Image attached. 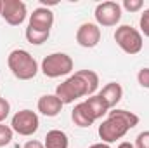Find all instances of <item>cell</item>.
<instances>
[{
    "label": "cell",
    "mask_w": 149,
    "mask_h": 148,
    "mask_svg": "<svg viewBox=\"0 0 149 148\" xmlns=\"http://www.w3.org/2000/svg\"><path fill=\"white\" fill-rule=\"evenodd\" d=\"M99 96L106 101V105L109 106V110L111 108H116V105L123 98V87L118 82H109V84H106L102 87V91L99 92Z\"/></svg>",
    "instance_id": "obj_12"
},
{
    "label": "cell",
    "mask_w": 149,
    "mask_h": 148,
    "mask_svg": "<svg viewBox=\"0 0 149 148\" xmlns=\"http://www.w3.org/2000/svg\"><path fill=\"white\" fill-rule=\"evenodd\" d=\"M137 82L141 87L149 89V68H141L139 73H137Z\"/></svg>",
    "instance_id": "obj_22"
},
{
    "label": "cell",
    "mask_w": 149,
    "mask_h": 148,
    "mask_svg": "<svg viewBox=\"0 0 149 148\" xmlns=\"http://www.w3.org/2000/svg\"><path fill=\"white\" fill-rule=\"evenodd\" d=\"M76 42L85 49H92L101 42V28L95 23H83L76 30Z\"/></svg>",
    "instance_id": "obj_9"
},
{
    "label": "cell",
    "mask_w": 149,
    "mask_h": 148,
    "mask_svg": "<svg viewBox=\"0 0 149 148\" xmlns=\"http://www.w3.org/2000/svg\"><path fill=\"white\" fill-rule=\"evenodd\" d=\"M85 105L88 106V110L92 113V117L97 120V118H102L106 113H109V106L106 105V101L99 96V94H94V96H88L85 99Z\"/></svg>",
    "instance_id": "obj_15"
},
{
    "label": "cell",
    "mask_w": 149,
    "mask_h": 148,
    "mask_svg": "<svg viewBox=\"0 0 149 148\" xmlns=\"http://www.w3.org/2000/svg\"><path fill=\"white\" fill-rule=\"evenodd\" d=\"M88 148H111L108 143H95V145H92V147H88Z\"/></svg>",
    "instance_id": "obj_26"
},
{
    "label": "cell",
    "mask_w": 149,
    "mask_h": 148,
    "mask_svg": "<svg viewBox=\"0 0 149 148\" xmlns=\"http://www.w3.org/2000/svg\"><path fill=\"white\" fill-rule=\"evenodd\" d=\"M63 103L56 94H43L37 103V108L42 115L45 117H57L63 110Z\"/></svg>",
    "instance_id": "obj_11"
},
{
    "label": "cell",
    "mask_w": 149,
    "mask_h": 148,
    "mask_svg": "<svg viewBox=\"0 0 149 148\" xmlns=\"http://www.w3.org/2000/svg\"><path fill=\"white\" fill-rule=\"evenodd\" d=\"M54 25V14L50 9L47 7H38L35 9L31 14H30V23L28 26L33 28V30H38V32H50Z\"/></svg>",
    "instance_id": "obj_10"
},
{
    "label": "cell",
    "mask_w": 149,
    "mask_h": 148,
    "mask_svg": "<svg viewBox=\"0 0 149 148\" xmlns=\"http://www.w3.org/2000/svg\"><path fill=\"white\" fill-rule=\"evenodd\" d=\"M56 96L61 99L63 105H70V103H74L78 98L88 96V91H87L85 82L74 73L56 87Z\"/></svg>",
    "instance_id": "obj_4"
},
{
    "label": "cell",
    "mask_w": 149,
    "mask_h": 148,
    "mask_svg": "<svg viewBox=\"0 0 149 148\" xmlns=\"http://www.w3.org/2000/svg\"><path fill=\"white\" fill-rule=\"evenodd\" d=\"M139 26H141V32L144 33V37H149V9H146V11L141 14Z\"/></svg>",
    "instance_id": "obj_21"
},
{
    "label": "cell",
    "mask_w": 149,
    "mask_h": 148,
    "mask_svg": "<svg viewBox=\"0 0 149 148\" xmlns=\"http://www.w3.org/2000/svg\"><path fill=\"white\" fill-rule=\"evenodd\" d=\"M114 42L118 44V47L134 56V54H139L142 51V45H144V40H142V33L139 30H135L134 26L130 25H121L116 28L114 32Z\"/></svg>",
    "instance_id": "obj_2"
},
{
    "label": "cell",
    "mask_w": 149,
    "mask_h": 148,
    "mask_svg": "<svg viewBox=\"0 0 149 148\" xmlns=\"http://www.w3.org/2000/svg\"><path fill=\"white\" fill-rule=\"evenodd\" d=\"M71 120L74 122V125H78V127H90L95 122V118L92 117V113L88 110V106L85 105V101L74 105L73 111H71Z\"/></svg>",
    "instance_id": "obj_13"
},
{
    "label": "cell",
    "mask_w": 149,
    "mask_h": 148,
    "mask_svg": "<svg viewBox=\"0 0 149 148\" xmlns=\"http://www.w3.org/2000/svg\"><path fill=\"white\" fill-rule=\"evenodd\" d=\"M0 16L3 18V21L10 26H19L24 23L26 16H28V9L26 4L21 0H2V12Z\"/></svg>",
    "instance_id": "obj_8"
},
{
    "label": "cell",
    "mask_w": 149,
    "mask_h": 148,
    "mask_svg": "<svg viewBox=\"0 0 149 148\" xmlns=\"http://www.w3.org/2000/svg\"><path fill=\"white\" fill-rule=\"evenodd\" d=\"M43 147H45V148H68V147H70L68 134H66L64 131L52 129V131H49V132H47L45 141H43Z\"/></svg>",
    "instance_id": "obj_14"
},
{
    "label": "cell",
    "mask_w": 149,
    "mask_h": 148,
    "mask_svg": "<svg viewBox=\"0 0 149 148\" xmlns=\"http://www.w3.org/2000/svg\"><path fill=\"white\" fill-rule=\"evenodd\" d=\"M10 113V103L5 98H0V124H3V120L9 117Z\"/></svg>",
    "instance_id": "obj_24"
},
{
    "label": "cell",
    "mask_w": 149,
    "mask_h": 148,
    "mask_svg": "<svg viewBox=\"0 0 149 148\" xmlns=\"http://www.w3.org/2000/svg\"><path fill=\"white\" fill-rule=\"evenodd\" d=\"M128 131H130L128 125H127L121 118L109 115V117L99 125V138L102 140V143H108V145H109V143H114V141L121 140Z\"/></svg>",
    "instance_id": "obj_6"
},
{
    "label": "cell",
    "mask_w": 149,
    "mask_h": 148,
    "mask_svg": "<svg viewBox=\"0 0 149 148\" xmlns=\"http://www.w3.org/2000/svg\"><path fill=\"white\" fill-rule=\"evenodd\" d=\"M109 115L113 117H118V118H121L127 125H128V129H134L137 124H139V117L134 113V111H128V110H121V108H113L109 111Z\"/></svg>",
    "instance_id": "obj_17"
},
{
    "label": "cell",
    "mask_w": 149,
    "mask_h": 148,
    "mask_svg": "<svg viewBox=\"0 0 149 148\" xmlns=\"http://www.w3.org/2000/svg\"><path fill=\"white\" fill-rule=\"evenodd\" d=\"M12 127L10 125H5V124H0V148L2 147H7L10 141H12Z\"/></svg>",
    "instance_id": "obj_19"
},
{
    "label": "cell",
    "mask_w": 149,
    "mask_h": 148,
    "mask_svg": "<svg viewBox=\"0 0 149 148\" xmlns=\"http://www.w3.org/2000/svg\"><path fill=\"white\" fill-rule=\"evenodd\" d=\"M123 9H127L128 12H137L144 7V2L142 0H123Z\"/></svg>",
    "instance_id": "obj_20"
},
{
    "label": "cell",
    "mask_w": 149,
    "mask_h": 148,
    "mask_svg": "<svg viewBox=\"0 0 149 148\" xmlns=\"http://www.w3.org/2000/svg\"><path fill=\"white\" fill-rule=\"evenodd\" d=\"M94 16L99 26H116L121 19V5L118 2H101L97 4Z\"/></svg>",
    "instance_id": "obj_7"
},
{
    "label": "cell",
    "mask_w": 149,
    "mask_h": 148,
    "mask_svg": "<svg viewBox=\"0 0 149 148\" xmlns=\"http://www.w3.org/2000/svg\"><path fill=\"white\" fill-rule=\"evenodd\" d=\"M7 65L12 75L19 80H31L38 73V65L35 58L24 49H14L7 56Z\"/></svg>",
    "instance_id": "obj_1"
},
{
    "label": "cell",
    "mask_w": 149,
    "mask_h": 148,
    "mask_svg": "<svg viewBox=\"0 0 149 148\" xmlns=\"http://www.w3.org/2000/svg\"><path fill=\"white\" fill-rule=\"evenodd\" d=\"M73 59L66 52H52L42 61V73L49 78H57L73 72Z\"/></svg>",
    "instance_id": "obj_3"
},
{
    "label": "cell",
    "mask_w": 149,
    "mask_h": 148,
    "mask_svg": "<svg viewBox=\"0 0 149 148\" xmlns=\"http://www.w3.org/2000/svg\"><path fill=\"white\" fill-rule=\"evenodd\" d=\"M38 125H40V120L33 110H19L17 113H14L10 120L12 131L17 132L19 136H33L38 131Z\"/></svg>",
    "instance_id": "obj_5"
},
{
    "label": "cell",
    "mask_w": 149,
    "mask_h": 148,
    "mask_svg": "<svg viewBox=\"0 0 149 148\" xmlns=\"http://www.w3.org/2000/svg\"><path fill=\"white\" fill-rule=\"evenodd\" d=\"M118 148H135L132 143H128V141H123V143H120L118 145Z\"/></svg>",
    "instance_id": "obj_27"
},
{
    "label": "cell",
    "mask_w": 149,
    "mask_h": 148,
    "mask_svg": "<svg viewBox=\"0 0 149 148\" xmlns=\"http://www.w3.org/2000/svg\"><path fill=\"white\" fill-rule=\"evenodd\" d=\"M0 12H2V0H0Z\"/></svg>",
    "instance_id": "obj_28"
},
{
    "label": "cell",
    "mask_w": 149,
    "mask_h": 148,
    "mask_svg": "<svg viewBox=\"0 0 149 148\" xmlns=\"http://www.w3.org/2000/svg\"><path fill=\"white\" fill-rule=\"evenodd\" d=\"M23 148H45V147H43V143H40V141H37V140H30V141L24 143Z\"/></svg>",
    "instance_id": "obj_25"
},
{
    "label": "cell",
    "mask_w": 149,
    "mask_h": 148,
    "mask_svg": "<svg viewBox=\"0 0 149 148\" xmlns=\"http://www.w3.org/2000/svg\"><path fill=\"white\" fill-rule=\"evenodd\" d=\"M135 148H149V131H142L135 138Z\"/></svg>",
    "instance_id": "obj_23"
},
{
    "label": "cell",
    "mask_w": 149,
    "mask_h": 148,
    "mask_svg": "<svg viewBox=\"0 0 149 148\" xmlns=\"http://www.w3.org/2000/svg\"><path fill=\"white\" fill-rule=\"evenodd\" d=\"M24 35H26V40L30 42V44H33V45H42L43 42H47L49 37H50V32H38V30H33V28H26V32H24Z\"/></svg>",
    "instance_id": "obj_18"
},
{
    "label": "cell",
    "mask_w": 149,
    "mask_h": 148,
    "mask_svg": "<svg viewBox=\"0 0 149 148\" xmlns=\"http://www.w3.org/2000/svg\"><path fill=\"white\" fill-rule=\"evenodd\" d=\"M74 73L85 82L87 91H88V96H94V92H95L97 87H99V75L95 73V72H92V70H78V72H74Z\"/></svg>",
    "instance_id": "obj_16"
}]
</instances>
